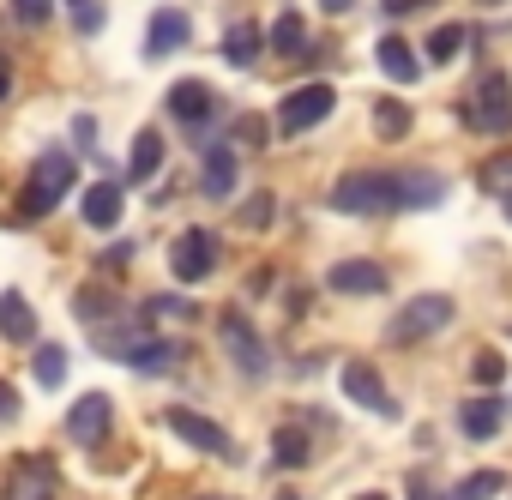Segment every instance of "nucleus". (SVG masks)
Listing matches in <instances>:
<instances>
[{
    "label": "nucleus",
    "mask_w": 512,
    "mask_h": 500,
    "mask_svg": "<svg viewBox=\"0 0 512 500\" xmlns=\"http://www.w3.org/2000/svg\"><path fill=\"white\" fill-rule=\"evenodd\" d=\"M410 7H422V0H386V13H410Z\"/></svg>",
    "instance_id": "nucleus-42"
},
{
    "label": "nucleus",
    "mask_w": 512,
    "mask_h": 500,
    "mask_svg": "<svg viewBox=\"0 0 512 500\" xmlns=\"http://www.w3.org/2000/svg\"><path fill=\"white\" fill-rule=\"evenodd\" d=\"M272 49H278V55H308V49H314L302 13H278V25H272Z\"/></svg>",
    "instance_id": "nucleus-23"
},
{
    "label": "nucleus",
    "mask_w": 512,
    "mask_h": 500,
    "mask_svg": "<svg viewBox=\"0 0 512 500\" xmlns=\"http://www.w3.org/2000/svg\"><path fill=\"white\" fill-rule=\"evenodd\" d=\"M446 199V181L428 175V169H404V211H422V205H440Z\"/></svg>",
    "instance_id": "nucleus-21"
},
{
    "label": "nucleus",
    "mask_w": 512,
    "mask_h": 500,
    "mask_svg": "<svg viewBox=\"0 0 512 500\" xmlns=\"http://www.w3.org/2000/svg\"><path fill=\"white\" fill-rule=\"evenodd\" d=\"M163 422H169L175 440H187V446H199V452H211V458H229V452H235V440H229L211 416H199V410H187V404H169Z\"/></svg>",
    "instance_id": "nucleus-8"
},
{
    "label": "nucleus",
    "mask_w": 512,
    "mask_h": 500,
    "mask_svg": "<svg viewBox=\"0 0 512 500\" xmlns=\"http://www.w3.org/2000/svg\"><path fill=\"white\" fill-rule=\"evenodd\" d=\"M260 49H266V31H260V25H235V31L223 37V61H229V67H253V61H260Z\"/></svg>",
    "instance_id": "nucleus-20"
},
{
    "label": "nucleus",
    "mask_w": 512,
    "mask_h": 500,
    "mask_svg": "<svg viewBox=\"0 0 512 500\" xmlns=\"http://www.w3.org/2000/svg\"><path fill=\"white\" fill-rule=\"evenodd\" d=\"M49 13H55V0H13V19H19V25H31V31H37V25H49Z\"/></svg>",
    "instance_id": "nucleus-35"
},
{
    "label": "nucleus",
    "mask_w": 512,
    "mask_h": 500,
    "mask_svg": "<svg viewBox=\"0 0 512 500\" xmlns=\"http://www.w3.org/2000/svg\"><path fill=\"white\" fill-rule=\"evenodd\" d=\"M199 187H205V199H229V193H235V151H229V145H211V151H205Z\"/></svg>",
    "instance_id": "nucleus-16"
},
{
    "label": "nucleus",
    "mask_w": 512,
    "mask_h": 500,
    "mask_svg": "<svg viewBox=\"0 0 512 500\" xmlns=\"http://www.w3.org/2000/svg\"><path fill=\"white\" fill-rule=\"evenodd\" d=\"M482 187H488V193H500V199L512 193V151H506V157H494V163H482Z\"/></svg>",
    "instance_id": "nucleus-34"
},
{
    "label": "nucleus",
    "mask_w": 512,
    "mask_h": 500,
    "mask_svg": "<svg viewBox=\"0 0 512 500\" xmlns=\"http://www.w3.org/2000/svg\"><path fill=\"white\" fill-rule=\"evenodd\" d=\"M338 380H344V398H356L362 410H374V416H398V404H392V392H386L380 368H368V362H344V368H338Z\"/></svg>",
    "instance_id": "nucleus-9"
},
{
    "label": "nucleus",
    "mask_w": 512,
    "mask_h": 500,
    "mask_svg": "<svg viewBox=\"0 0 512 500\" xmlns=\"http://www.w3.org/2000/svg\"><path fill=\"white\" fill-rule=\"evenodd\" d=\"M410 500H434V488H428V476H422V470H410Z\"/></svg>",
    "instance_id": "nucleus-39"
},
{
    "label": "nucleus",
    "mask_w": 512,
    "mask_h": 500,
    "mask_svg": "<svg viewBox=\"0 0 512 500\" xmlns=\"http://www.w3.org/2000/svg\"><path fill=\"white\" fill-rule=\"evenodd\" d=\"M470 127L476 133H512V85L506 73H482L476 79V103H470Z\"/></svg>",
    "instance_id": "nucleus-7"
},
{
    "label": "nucleus",
    "mask_w": 512,
    "mask_h": 500,
    "mask_svg": "<svg viewBox=\"0 0 512 500\" xmlns=\"http://www.w3.org/2000/svg\"><path fill=\"white\" fill-rule=\"evenodd\" d=\"M67 7H73V25H79L85 37L103 31V7H97V0H67Z\"/></svg>",
    "instance_id": "nucleus-36"
},
{
    "label": "nucleus",
    "mask_w": 512,
    "mask_h": 500,
    "mask_svg": "<svg viewBox=\"0 0 512 500\" xmlns=\"http://www.w3.org/2000/svg\"><path fill=\"white\" fill-rule=\"evenodd\" d=\"M374 133H380V139H404V133H410V103H392V97H386V103L374 109Z\"/></svg>",
    "instance_id": "nucleus-26"
},
{
    "label": "nucleus",
    "mask_w": 512,
    "mask_h": 500,
    "mask_svg": "<svg viewBox=\"0 0 512 500\" xmlns=\"http://www.w3.org/2000/svg\"><path fill=\"white\" fill-rule=\"evenodd\" d=\"M43 494H49V458H19L13 500H43Z\"/></svg>",
    "instance_id": "nucleus-24"
},
{
    "label": "nucleus",
    "mask_w": 512,
    "mask_h": 500,
    "mask_svg": "<svg viewBox=\"0 0 512 500\" xmlns=\"http://www.w3.org/2000/svg\"><path fill=\"white\" fill-rule=\"evenodd\" d=\"M272 452H278V464H284V470H296V464H308V434H302V428H278Z\"/></svg>",
    "instance_id": "nucleus-30"
},
{
    "label": "nucleus",
    "mask_w": 512,
    "mask_h": 500,
    "mask_svg": "<svg viewBox=\"0 0 512 500\" xmlns=\"http://www.w3.org/2000/svg\"><path fill=\"white\" fill-rule=\"evenodd\" d=\"M0 338L7 344H31L37 338V308L19 290H0Z\"/></svg>",
    "instance_id": "nucleus-13"
},
{
    "label": "nucleus",
    "mask_w": 512,
    "mask_h": 500,
    "mask_svg": "<svg viewBox=\"0 0 512 500\" xmlns=\"http://www.w3.org/2000/svg\"><path fill=\"white\" fill-rule=\"evenodd\" d=\"M470 380H476V386H500V380H506V356H500V350H476Z\"/></svg>",
    "instance_id": "nucleus-33"
},
{
    "label": "nucleus",
    "mask_w": 512,
    "mask_h": 500,
    "mask_svg": "<svg viewBox=\"0 0 512 500\" xmlns=\"http://www.w3.org/2000/svg\"><path fill=\"white\" fill-rule=\"evenodd\" d=\"M500 416H506L500 398H470V404L458 410V428H464L470 440H494V434H500Z\"/></svg>",
    "instance_id": "nucleus-18"
},
{
    "label": "nucleus",
    "mask_w": 512,
    "mask_h": 500,
    "mask_svg": "<svg viewBox=\"0 0 512 500\" xmlns=\"http://www.w3.org/2000/svg\"><path fill=\"white\" fill-rule=\"evenodd\" d=\"M169 272H175V284H205V278L217 272V235H211V229L175 235V247H169Z\"/></svg>",
    "instance_id": "nucleus-5"
},
{
    "label": "nucleus",
    "mask_w": 512,
    "mask_h": 500,
    "mask_svg": "<svg viewBox=\"0 0 512 500\" xmlns=\"http://www.w3.org/2000/svg\"><path fill=\"white\" fill-rule=\"evenodd\" d=\"M163 169V133L157 127H145L139 139H133V157H127V181H151Z\"/></svg>",
    "instance_id": "nucleus-19"
},
{
    "label": "nucleus",
    "mask_w": 512,
    "mask_h": 500,
    "mask_svg": "<svg viewBox=\"0 0 512 500\" xmlns=\"http://www.w3.org/2000/svg\"><path fill=\"white\" fill-rule=\"evenodd\" d=\"M272 217H278V199L272 193H253L241 205V229H272Z\"/></svg>",
    "instance_id": "nucleus-31"
},
{
    "label": "nucleus",
    "mask_w": 512,
    "mask_h": 500,
    "mask_svg": "<svg viewBox=\"0 0 512 500\" xmlns=\"http://www.w3.org/2000/svg\"><path fill=\"white\" fill-rule=\"evenodd\" d=\"M362 500H386V494H362Z\"/></svg>",
    "instance_id": "nucleus-45"
},
{
    "label": "nucleus",
    "mask_w": 512,
    "mask_h": 500,
    "mask_svg": "<svg viewBox=\"0 0 512 500\" xmlns=\"http://www.w3.org/2000/svg\"><path fill=\"white\" fill-rule=\"evenodd\" d=\"M506 217H512V193H506Z\"/></svg>",
    "instance_id": "nucleus-46"
},
{
    "label": "nucleus",
    "mask_w": 512,
    "mask_h": 500,
    "mask_svg": "<svg viewBox=\"0 0 512 500\" xmlns=\"http://www.w3.org/2000/svg\"><path fill=\"white\" fill-rule=\"evenodd\" d=\"M332 109H338V91L314 79V85H302V91H290V97L278 103V133H308V127H320Z\"/></svg>",
    "instance_id": "nucleus-6"
},
{
    "label": "nucleus",
    "mask_w": 512,
    "mask_h": 500,
    "mask_svg": "<svg viewBox=\"0 0 512 500\" xmlns=\"http://www.w3.org/2000/svg\"><path fill=\"white\" fill-rule=\"evenodd\" d=\"M458 49H464V25H440V31H428V61H434V67H446Z\"/></svg>",
    "instance_id": "nucleus-28"
},
{
    "label": "nucleus",
    "mask_w": 512,
    "mask_h": 500,
    "mask_svg": "<svg viewBox=\"0 0 512 500\" xmlns=\"http://www.w3.org/2000/svg\"><path fill=\"white\" fill-rule=\"evenodd\" d=\"M7 91H13V79H7V67H0V97H7Z\"/></svg>",
    "instance_id": "nucleus-44"
},
{
    "label": "nucleus",
    "mask_w": 512,
    "mask_h": 500,
    "mask_svg": "<svg viewBox=\"0 0 512 500\" xmlns=\"http://www.w3.org/2000/svg\"><path fill=\"white\" fill-rule=\"evenodd\" d=\"M73 157L67 151H43L37 157V169H31V181H25V199H19V217L31 223V217H49L61 199H67V187H73Z\"/></svg>",
    "instance_id": "nucleus-2"
},
{
    "label": "nucleus",
    "mask_w": 512,
    "mask_h": 500,
    "mask_svg": "<svg viewBox=\"0 0 512 500\" xmlns=\"http://www.w3.org/2000/svg\"><path fill=\"white\" fill-rule=\"evenodd\" d=\"M320 7H326V13H350V7H356V0H320Z\"/></svg>",
    "instance_id": "nucleus-43"
},
{
    "label": "nucleus",
    "mask_w": 512,
    "mask_h": 500,
    "mask_svg": "<svg viewBox=\"0 0 512 500\" xmlns=\"http://www.w3.org/2000/svg\"><path fill=\"white\" fill-rule=\"evenodd\" d=\"M187 31H193V25H187V13H175V7L151 13V37H145V55H151V61H163L169 49H181V43H187Z\"/></svg>",
    "instance_id": "nucleus-14"
},
{
    "label": "nucleus",
    "mask_w": 512,
    "mask_h": 500,
    "mask_svg": "<svg viewBox=\"0 0 512 500\" xmlns=\"http://www.w3.org/2000/svg\"><path fill=\"white\" fill-rule=\"evenodd\" d=\"M145 314H151V320H199V308H193L187 296H151Z\"/></svg>",
    "instance_id": "nucleus-32"
},
{
    "label": "nucleus",
    "mask_w": 512,
    "mask_h": 500,
    "mask_svg": "<svg viewBox=\"0 0 512 500\" xmlns=\"http://www.w3.org/2000/svg\"><path fill=\"white\" fill-rule=\"evenodd\" d=\"M326 284H332L338 296H380V290H386V272H380L374 260H344V266L326 272Z\"/></svg>",
    "instance_id": "nucleus-12"
},
{
    "label": "nucleus",
    "mask_w": 512,
    "mask_h": 500,
    "mask_svg": "<svg viewBox=\"0 0 512 500\" xmlns=\"http://www.w3.org/2000/svg\"><path fill=\"white\" fill-rule=\"evenodd\" d=\"M127 260H133V241H127V247H109V254H103V266H109V272H115V266H127Z\"/></svg>",
    "instance_id": "nucleus-41"
},
{
    "label": "nucleus",
    "mask_w": 512,
    "mask_h": 500,
    "mask_svg": "<svg viewBox=\"0 0 512 500\" xmlns=\"http://www.w3.org/2000/svg\"><path fill=\"white\" fill-rule=\"evenodd\" d=\"M121 362H127V368H139V374H169V368L181 362V350H175L169 338H151V332H145V338H139Z\"/></svg>",
    "instance_id": "nucleus-15"
},
{
    "label": "nucleus",
    "mask_w": 512,
    "mask_h": 500,
    "mask_svg": "<svg viewBox=\"0 0 512 500\" xmlns=\"http://www.w3.org/2000/svg\"><path fill=\"white\" fill-rule=\"evenodd\" d=\"M374 55H380V67H386V79H416V55H410V43H404L398 31H386Z\"/></svg>",
    "instance_id": "nucleus-22"
},
{
    "label": "nucleus",
    "mask_w": 512,
    "mask_h": 500,
    "mask_svg": "<svg viewBox=\"0 0 512 500\" xmlns=\"http://www.w3.org/2000/svg\"><path fill=\"white\" fill-rule=\"evenodd\" d=\"M217 338H223V350H229V362L247 374V380H260L266 368H272V350H266V338L253 332V320L241 314V308H229L223 320H217Z\"/></svg>",
    "instance_id": "nucleus-4"
},
{
    "label": "nucleus",
    "mask_w": 512,
    "mask_h": 500,
    "mask_svg": "<svg viewBox=\"0 0 512 500\" xmlns=\"http://www.w3.org/2000/svg\"><path fill=\"white\" fill-rule=\"evenodd\" d=\"M199 500H223V494H199Z\"/></svg>",
    "instance_id": "nucleus-47"
},
{
    "label": "nucleus",
    "mask_w": 512,
    "mask_h": 500,
    "mask_svg": "<svg viewBox=\"0 0 512 500\" xmlns=\"http://www.w3.org/2000/svg\"><path fill=\"white\" fill-rule=\"evenodd\" d=\"M332 211H350V217H386V211H404V175H386V169H356V175H338L332 193H326Z\"/></svg>",
    "instance_id": "nucleus-1"
},
{
    "label": "nucleus",
    "mask_w": 512,
    "mask_h": 500,
    "mask_svg": "<svg viewBox=\"0 0 512 500\" xmlns=\"http://www.w3.org/2000/svg\"><path fill=\"white\" fill-rule=\"evenodd\" d=\"M169 115L181 121V127H211V115H217V97H211V85L205 79H181L175 91H169Z\"/></svg>",
    "instance_id": "nucleus-11"
},
{
    "label": "nucleus",
    "mask_w": 512,
    "mask_h": 500,
    "mask_svg": "<svg viewBox=\"0 0 512 500\" xmlns=\"http://www.w3.org/2000/svg\"><path fill=\"white\" fill-rule=\"evenodd\" d=\"M241 139H247V145H260V139H266V121H253V115H247V121H241Z\"/></svg>",
    "instance_id": "nucleus-40"
},
{
    "label": "nucleus",
    "mask_w": 512,
    "mask_h": 500,
    "mask_svg": "<svg viewBox=\"0 0 512 500\" xmlns=\"http://www.w3.org/2000/svg\"><path fill=\"white\" fill-rule=\"evenodd\" d=\"M85 223H91V229H115V223H121V181L85 187Z\"/></svg>",
    "instance_id": "nucleus-17"
},
{
    "label": "nucleus",
    "mask_w": 512,
    "mask_h": 500,
    "mask_svg": "<svg viewBox=\"0 0 512 500\" xmlns=\"http://www.w3.org/2000/svg\"><path fill=\"white\" fill-rule=\"evenodd\" d=\"M109 422H115V404H109L103 392H85V398L67 410V434H73L79 446H103V440H109Z\"/></svg>",
    "instance_id": "nucleus-10"
},
{
    "label": "nucleus",
    "mask_w": 512,
    "mask_h": 500,
    "mask_svg": "<svg viewBox=\"0 0 512 500\" xmlns=\"http://www.w3.org/2000/svg\"><path fill=\"white\" fill-rule=\"evenodd\" d=\"M452 296H440V290H428V296H416V302H404L398 308V320H392V344H422V338H434V332H446L452 326Z\"/></svg>",
    "instance_id": "nucleus-3"
},
{
    "label": "nucleus",
    "mask_w": 512,
    "mask_h": 500,
    "mask_svg": "<svg viewBox=\"0 0 512 500\" xmlns=\"http://www.w3.org/2000/svg\"><path fill=\"white\" fill-rule=\"evenodd\" d=\"M13 422H19V392L0 380V428H13Z\"/></svg>",
    "instance_id": "nucleus-37"
},
{
    "label": "nucleus",
    "mask_w": 512,
    "mask_h": 500,
    "mask_svg": "<svg viewBox=\"0 0 512 500\" xmlns=\"http://www.w3.org/2000/svg\"><path fill=\"white\" fill-rule=\"evenodd\" d=\"M494 494H506V476L500 470H476V476H464L452 488V500H494Z\"/></svg>",
    "instance_id": "nucleus-25"
},
{
    "label": "nucleus",
    "mask_w": 512,
    "mask_h": 500,
    "mask_svg": "<svg viewBox=\"0 0 512 500\" xmlns=\"http://www.w3.org/2000/svg\"><path fill=\"white\" fill-rule=\"evenodd\" d=\"M73 314H79L85 326H103V314H115V296H109V290H79V296H73Z\"/></svg>",
    "instance_id": "nucleus-29"
},
{
    "label": "nucleus",
    "mask_w": 512,
    "mask_h": 500,
    "mask_svg": "<svg viewBox=\"0 0 512 500\" xmlns=\"http://www.w3.org/2000/svg\"><path fill=\"white\" fill-rule=\"evenodd\" d=\"M73 133H79V145H85V151L97 145V121H91V115H79V121H73Z\"/></svg>",
    "instance_id": "nucleus-38"
},
{
    "label": "nucleus",
    "mask_w": 512,
    "mask_h": 500,
    "mask_svg": "<svg viewBox=\"0 0 512 500\" xmlns=\"http://www.w3.org/2000/svg\"><path fill=\"white\" fill-rule=\"evenodd\" d=\"M61 380H67V350H61V344H37V386L55 392Z\"/></svg>",
    "instance_id": "nucleus-27"
}]
</instances>
